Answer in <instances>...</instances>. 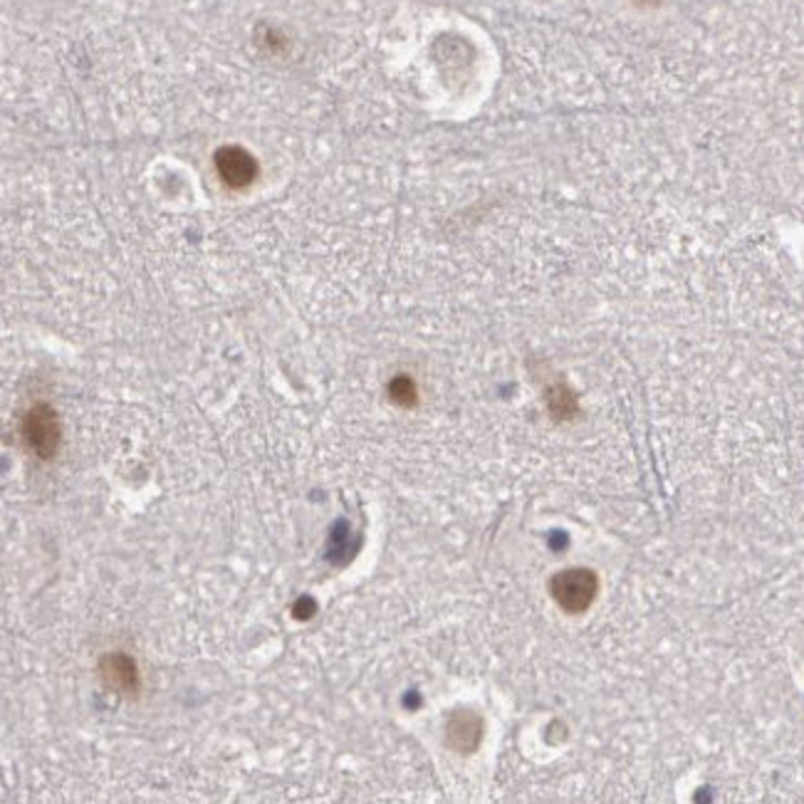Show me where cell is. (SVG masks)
I'll use <instances>...</instances> for the list:
<instances>
[{
	"label": "cell",
	"instance_id": "obj_1",
	"mask_svg": "<svg viewBox=\"0 0 804 804\" xmlns=\"http://www.w3.org/2000/svg\"><path fill=\"white\" fill-rule=\"evenodd\" d=\"M23 446L37 460H51L57 456L63 440V426L55 409L47 404H35L25 411L21 421Z\"/></svg>",
	"mask_w": 804,
	"mask_h": 804
},
{
	"label": "cell",
	"instance_id": "obj_2",
	"mask_svg": "<svg viewBox=\"0 0 804 804\" xmlns=\"http://www.w3.org/2000/svg\"><path fill=\"white\" fill-rule=\"evenodd\" d=\"M600 592V580L592 570H562L550 580V594L555 604L567 614H584L596 600Z\"/></svg>",
	"mask_w": 804,
	"mask_h": 804
},
{
	"label": "cell",
	"instance_id": "obj_3",
	"mask_svg": "<svg viewBox=\"0 0 804 804\" xmlns=\"http://www.w3.org/2000/svg\"><path fill=\"white\" fill-rule=\"evenodd\" d=\"M97 671H100V679L110 691L124 695V699H139L142 675H139V669H136V661L130 654L114 651V654L102 656Z\"/></svg>",
	"mask_w": 804,
	"mask_h": 804
},
{
	"label": "cell",
	"instance_id": "obj_4",
	"mask_svg": "<svg viewBox=\"0 0 804 804\" xmlns=\"http://www.w3.org/2000/svg\"><path fill=\"white\" fill-rule=\"evenodd\" d=\"M215 169L228 189H248L258 176V164H255L253 156L241 149V146H223V149L215 154Z\"/></svg>",
	"mask_w": 804,
	"mask_h": 804
},
{
	"label": "cell",
	"instance_id": "obj_5",
	"mask_svg": "<svg viewBox=\"0 0 804 804\" xmlns=\"http://www.w3.org/2000/svg\"><path fill=\"white\" fill-rule=\"evenodd\" d=\"M483 740V718L473 711H456L446 723V742L460 755L473 752Z\"/></svg>",
	"mask_w": 804,
	"mask_h": 804
},
{
	"label": "cell",
	"instance_id": "obj_6",
	"mask_svg": "<svg viewBox=\"0 0 804 804\" xmlns=\"http://www.w3.org/2000/svg\"><path fill=\"white\" fill-rule=\"evenodd\" d=\"M389 397L399 406H414L416 404V384L409 377H397L389 384Z\"/></svg>",
	"mask_w": 804,
	"mask_h": 804
}]
</instances>
